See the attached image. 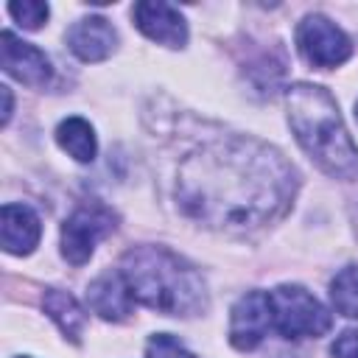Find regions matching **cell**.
<instances>
[{"mask_svg": "<svg viewBox=\"0 0 358 358\" xmlns=\"http://www.w3.org/2000/svg\"><path fill=\"white\" fill-rule=\"evenodd\" d=\"M285 106L294 137L308 157L330 176L358 179V145L338 115L336 98L324 87L299 81L285 90Z\"/></svg>", "mask_w": 358, "mask_h": 358, "instance_id": "cell-3", "label": "cell"}, {"mask_svg": "<svg viewBox=\"0 0 358 358\" xmlns=\"http://www.w3.org/2000/svg\"><path fill=\"white\" fill-rule=\"evenodd\" d=\"M67 45L81 62H101L115 50L117 34L106 17H84L67 31Z\"/></svg>", "mask_w": 358, "mask_h": 358, "instance_id": "cell-11", "label": "cell"}, {"mask_svg": "<svg viewBox=\"0 0 358 358\" xmlns=\"http://www.w3.org/2000/svg\"><path fill=\"white\" fill-rule=\"evenodd\" d=\"M0 42V64L11 78L28 87H45L50 81V59L36 45L17 39L11 31H3Z\"/></svg>", "mask_w": 358, "mask_h": 358, "instance_id": "cell-8", "label": "cell"}, {"mask_svg": "<svg viewBox=\"0 0 358 358\" xmlns=\"http://www.w3.org/2000/svg\"><path fill=\"white\" fill-rule=\"evenodd\" d=\"M8 14L14 17V22L25 31H36L45 20H48V3L39 0H22V3H8Z\"/></svg>", "mask_w": 358, "mask_h": 358, "instance_id": "cell-16", "label": "cell"}, {"mask_svg": "<svg viewBox=\"0 0 358 358\" xmlns=\"http://www.w3.org/2000/svg\"><path fill=\"white\" fill-rule=\"evenodd\" d=\"M115 229V218L109 210L92 204V207H78L64 224H62V255L64 260H70L73 266H84L92 252L95 243L101 238H106Z\"/></svg>", "mask_w": 358, "mask_h": 358, "instance_id": "cell-6", "label": "cell"}, {"mask_svg": "<svg viewBox=\"0 0 358 358\" xmlns=\"http://www.w3.org/2000/svg\"><path fill=\"white\" fill-rule=\"evenodd\" d=\"M0 221H3L0 238H3V249L8 255L34 252V246L39 243V235H42V224H39V215L28 204H3Z\"/></svg>", "mask_w": 358, "mask_h": 358, "instance_id": "cell-12", "label": "cell"}, {"mask_svg": "<svg viewBox=\"0 0 358 358\" xmlns=\"http://www.w3.org/2000/svg\"><path fill=\"white\" fill-rule=\"evenodd\" d=\"M271 324L285 338H316L333 324L330 310L302 285H277L268 291Z\"/></svg>", "mask_w": 358, "mask_h": 358, "instance_id": "cell-4", "label": "cell"}, {"mask_svg": "<svg viewBox=\"0 0 358 358\" xmlns=\"http://www.w3.org/2000/svg\"><path fill=\"white\" fill-rule=\"evenodd\" d=\"M271 324V302L266 291H246L229 316V341L235 350H255Z\"/></svg>", "mask_w": 358, "mask_h": 358, "instance_id": "cell-7", "label": "cell"}, {"mask_svg": "<svg viewBox=\"0 0 358 358\" xmlns=\"http://www.w3.org/2000/svg\"><path fill=\"white\" fill-rule=\"evenodd\" d=\"M294 168L266 143L232 137L190 154L176 199L185 215L215 229H249L282 215L294 199Z\"/></svg>", "mask_w": 358, "mask_h": 358, "instance_id": "cell-1", "label": "cell"}, {"mask_svg": "<svg viewBox=\"0 0 358 358\" xmlns=\"http://www.w3.org/2000/svg\"><path fill=\"white\" fill-rule=\"evenodd\" d=\"M0 92H3V123H8V117H11V90L0 87Z\"/></svg>", "mask_w": 358, "mask_h": 358, "instance_id": "cell-19", "label": "cell"}, {"mask_svg": "<svg viewBox=\"0 0 358 358\" xmlns=\"http://www.w3.org/2000/svg\"><path fill=\"white\" fill-rule=\"evenodd\" d=\"M355 117H358V103H355Z\"/></svg>", "mask_w": 358, "mask_h": 358, "instance_id": "cell-20", "label": "cell"}, {"mask_svg": "<svg viewBox=\"0 0 358 358\" xmlns=\"http://www.w3.org/2000/svg\"><path fill=\"white\" fill-rule=\"evenodd\" d=\"M131 14H134L137 28L148 39L168 45V48H182L187 42V25H185V17L179 14V8L159 3V0L157 3L145 0V3H137Z\"/></svg>", "mask_w": 358, "mask_h": 358, "instance_id": "cell-9", "label": "cell"}, {"mask_svg": "<svg viewBox=\"0 0 358 358\" xmlns=\"http://www.w3.org/2000/svg\"><path fill=\"white\" fill-rule=\"evenodd\" d=\"M120 274L131 299L168 313L193 316L207 308V288L201 274L165 246H134L123 255Z\"/></svg>", "mask_w": 358, "mask_h": 358, "instance_id": "cell-2", "label": "cell"}, {"mask_svg": "<svg viewBox=\"0 0 358 358\" xmlns=\"http://www.w3.org/2000/svg\"><path fill=\"white\" fill-rule=\"evenodd\" d=\"M330 352H333V358H358V330L350 327V330L338 333Z\"/></svg>", "mask_w": 358, "mask_h": 358, "instance_id": "cell-18", "label": "cell"}, {"mask_svg": "<svg viewBox=\"0 0 358 358\" xmlns=\"http://www.w3.org/2000/svg\"><path fill=\"white\" fill-rule=\"evenodd\" d=\"M296 48L313 67H338L350 59L352 42L350 36L327 17L308 14L296 28Z\"/></svg>", "mask_w": 358, "mask_h": 358, "instance_id": "cell-5", "label": "cell"}, {"mask_svg": "<svg viewBox=\"0 0 358 358\" xmlns=\"http://www.w3.org/2000/svg\"><path fill=\"white\" fill-rule=\"evenodd\" d=\"M56 143L62 151H67L73 159L78 162H92L98 143H95V131L84 117H67L56 126Z\"/></svg>", "mask_w": 358, "mask_h": 358, "instance_id": "cell-14", "label": "cell"}, {"mask_svg": "<svg viewBox=\"0 0 358 358\" xmlns=\"http://www.w3.org/2000/svg\"><path fill=\"white\" fill-rule=\"evenodd\" d=\"M42 308H45V313L59 324V330L70 341H81L84 327H87V313L76 302L73 294H67L62 288H48L45 296H42Z\"/></svg>", "mask_w": 358, "mask_h": 358, "instance_id": "cell-13", "label": "cell"}, {"mask_svg": "<svg viewBox=\"0 0 358 358\" xmlns=\"http://www.w3.org/2000/svg\"><path fill=\"white\" fill-rule=\"evenodd\" d=\"M145 358H196V355L187 352L185 344L171 333H157L145 344Z\"/></svg>", "mask_w": 358, "mask_h": 358, "instance_id": "cell-17", "label": "cell"}, {"mask_svg": "<svg viewBox=\"0 0 358 358\" xmlns=\"http://www.w3.org/2000/svg\"><path fill=\"white\" fill-rule=\"evenodd\" d=\"M87 302L90 308L106 319V322H123L129 313H131V291L123 280L120 271H103L98 274L90 288H87Z\"/></svg>", "mask_w": 358, "mask_h": 358, "instance_id": "cell-10", "label": "cell"}, {"mask_svg": "<svg viewBox=\"0 0 358 358\" xmlns=\"http://www.w3.org/2000/svg\"><path fill=\"white\" fill-rule=\"evenodd\" d=\"M330 302L333 308L347 316L358 319V266H344L330 282Z\"/></svg>", "mask_w": 358, "mask_h": 358, "instance_id": "cell-15", "label": "cell"}]
</instances>
